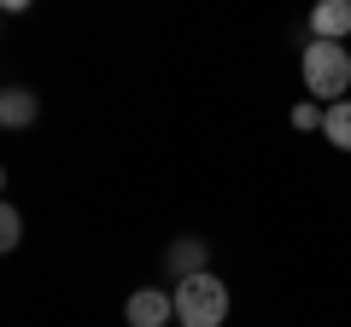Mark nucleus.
Wrapping results in <instances>:
<instances>
[{
    "label": "nucleus",
    "instance_id": "1",
    "mask_svg": "<svg viewBox=\"0 0 351 327\" xmlns=\"http://www.w3.org/2000/svg\"><path fill=\"white\" fill-rule=\"evenodd\" d=\"M299 76H304V100L339 105L351 94V47H339V41H304Z\"/></svg>",
    "mask_w": 351,
    "mask_h": 327
},
{
    "label": "nucleus",
    "instance_id": "2",
    "mask_svg": "<svg viewBox=\"0 0 351 327\" xmlns=\"http://www.w3.org/2000/svg\"><path fill=\"white\" fill-rule=\"evenodd\" d=\"M170 298H176V327H223L228 310H234V298H228V280H217L211 269H205V275L176 280Z\"/></svg>",
    "mask_w": 351,
    "mask_h": 327
},
{
    "label": "nucleus",
    "instance_id": "3",
    "mask_svg": "<svg viewBox=\"0 0 351 327\" xmlns=\"http://www.w3.org/2000/svg\"><path fill=\"white\" fill-rule=\"evenodd\" d=\"M123 322L129 327H176V298L164 287H141V292H129Z\"/></svg>",
    "mask_w": 351,
    "mask_h": 327
},
{
    "label": "nucleus",
    "instance_id": "4",
    "mask_svg": "<svg viewBox=\"0 0 351 327\" xmlns=\"http://www.w3.org/2000/svg\"><path fill=\"white\" fill-rule=\"evenodd\" d=\"M205 269H211V246H205L199 234H176L170 246H164V275H170V280L205 275Z\"/></svg>",
    "mask_w": 351,
    "mask_h": 327
},
{
    "label": "nucleus",
    "instance_id": "5",
    "mask_svg": "<svg viewBox=\"0 0 351 327\" xmlns=\"http://www.w3.org/2000/svg\"><path fill=\"white\" fill-rule=\"evenodd\" d=\"M351 36V0H322V6H311V41H339L346 47Z\"/></svg>",
    "mask_w": 351,
    "mask_h": 327
},
{
    "label": "nucleus",
    "instance_id": "6",
    "mask_svg": "<svg viewBox=\"0 0 351 327\" xmlns=\"http://www.w3.org/2000/svg\"><path fill=\"white\" fill-rule=\"evenodd\" d=\"M41 117V100L29 88H0V129H29Z\"/></svg>",
    "mask_w": 351,
    "mask_h": 327
},
{
    "label": "nucleus",
    "instance_id": "7",
    "mask_svg": "<svg viewBox=\"0 0 351 327\" xmlns=\"http://www.w3.org/2000/svg\"><path fill=\"white\" fill-rule=\"evenodd\" d=\"M322 140L339 146V152H351V100H339V105L322 112Z\"/></svg>",
    "mask_w": 351,
    "mask_h": 327
},
{
    "label": "nucleus",
    "instance_id": "8",
    "mask_svg": "<svg viewBox=\"0 0 351 327\" xmlns=\"http://www.w3.org/2000/svg\"><path fill=\"white\" fill-rule=\"evenodd\" d=\"M18 246H24V211L12 199H0V257L18 252Z\"/></svg>",
    "mask_w": 351,
    "mask_h": 327
},
{
    "label": "nucleus",
    "instance_id": "9",
    "mask_svg": "<svg viewBox=\"0 0 351 327\" xmlns=\"http://www.w3.org/2000/svg\"><path fill=\"white\" fill-rule=\"evenodd\" d=\"M322 112H328V105H316V100H299V105H293V129H304V135H322Z\"/></svg>",
    "mask_w": 351,
    "mask_h": 327
},
{
    "label": "nucleus",
    "instance_id": "10",
    "mask_svg": "<svg viewBox=\"0 0 351 327\" xmlns=\"http://www.w3.org/2000/svg\"><path fill=\"white\" fill-rule=\"evenodd\" d=\"M0 199H6V164H0Z\"/></svg>",
    "mask_w": 351,
    "mask_h": 327
},
{
    "label": "nucleus",
    "instance_id": "11",
    "mask_svg": "<svg viewBox=\"0 0 351 327\" xmlns=\"http://www.w3.org/2000/svg\"><path fill=\"white\" fill-rule=\"evenodd\" d=\"M0 18H6V12H0Z\"/></svg>",
    "mask_w": 351,
    "mask_h": 327
}]
</instances>
